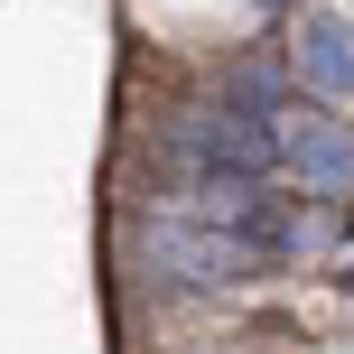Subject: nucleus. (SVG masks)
<instances>
[{
	"instance_id": "1",
	"label": "nucleus",
	"mask_w": 354,
	"mask_h": 354,
	"mask_svg": "<svg viewBox=\"0 0 354 354\" xmlns=\"http://www.w3.org/2000/svg\"><path fill=\"white\" fill-rule=\"evenodd\" d=\"M159 149L196 187H261V168L280 159V131L252 122V112H233V103H177L159 122Z\"/></svg>"
},
{
	"instance_id": "2",
	"label": "nucleus",
	"mask_w": 354,
	"mask_h": 354,
	"mask_svg": "<svg viewBox=\"0 0 354 354\" xmlns=\"http://www.w3.org/2000/svg\"><path fill=\"white\" fill-rule=\"evenodd\" d=\"M149 261H159L177 289H233V280H252V270H261V252H252L243 233H224V224L159 214V224H149Z\"/></svg>"
},
{
	"instance_id": "3",
	"label": "nucleus",
	"mask_w": 354,
	"mask_h": 354,
	"mask_svg": "<svg viewBox=\"0 0 354 354\" xmlns=\"http://www.w3.org/2000/svg\"><path fill=\"white\" fill-rule=\"evenodd\" d=\"M233 233L261 252V270H270V261H308V252L336 243V205H326V196H317V205H299V196H270V187H261V196L243 205V224H233Z\"/></svg>"
},
{
	"instance_id": "4",
	"label": "nucleus",
	"mask_w": 354,
	"mask_h": 354,
	"mask_svg": "<svg viewBox=\"0 0 354 354\" xmlns=\"http://www.w3.org/2000/svg\"><path fill=\"white\" fill-rule=\"evenodd\" d=\"M280 168L299 177L308 196L345 205V196H354V131H345V122H326V112H308V122H289V131H280Z\"/></svg>"
},
{
	"instance_id": "5",
	"label": "nucleus",
	"mask_w": 354,
	"mask_h": 354,
	"mask_svg": "<svg viewBox=\"0 0 354 354\" xmlns=\"http://www.w3.org/2000/svg\"><path fill=\"white\" fill-rule=\"evenodd\" d=\"M289 75H299L308 93H326V103H345V93H354V19L308 10L299 37H289Z\"/></svg>"
},
{
	"instance_id": "6",
	"label": "nucleus",
	"mask_w": 354,
	"mask_h": 354,
	"mask_svg": "<svg viewBox=\"0 0 354 354\" xmlns=\"http://www.w3.org/2000/svg\"><path fill=\"white\" fill-rule=\"evenodd\" d=\"M214 103H233V112H252V122H270V112H280V66H270V56H243V66L214 84Z\"/></svg>"
},
{
	"instance_id": "7",
	"label": "nucleus",
	"mask_w": 354,
	"mask_h": 354,
	"mask_svg": "<svg viewBox=\"0 0 354 354\" xmlns=\"http://www.w3.org/2000/svg\"><path fill=\"white\" fill-rule=\"evenodd\" d=\"M345 289H354V252H345Z\"/></svg>"
}]
</instances>
